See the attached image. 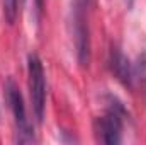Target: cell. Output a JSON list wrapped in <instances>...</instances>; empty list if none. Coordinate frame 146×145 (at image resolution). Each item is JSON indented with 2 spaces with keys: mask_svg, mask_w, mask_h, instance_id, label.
<instances>
[{
  "mask_svg": "<svg viewBox=\"0 0 146 145\" xmlns=\"http://www.w3.org/2000/svg\"><path fill=\"white\" fill-rule=\"evenodd\" d=\"M27 85H29V97L33 103V111L37 123L44 118L46 108V75L41 58L36 53H29L27 56Z\"/></svg>",
  "mask_w": 146,
  "mask_h": 145,
  "instance_id": "cell-1",
  "label": "cell"
},
{
  "mask_svg": "<svg viewBox=\"0 0 146 145\" xmlns=\"http://www.w3.org/2000/svg\"><path fill=\"white\" fill-rule=\"evenodd\" d=\"M124 114H126V111L121 106V103L112 99V104L109 106L107 113L100 118H95V121H94V133H95L97 142L107 145L121 144Z\"/></svg>",
  "mask_w": 146,
  "mask_h": 145,
  "instance_id": "cell-2",
  "label": "cell"
},
{
  "mask_svg": "<svg viewBox=\"0 0 146 145\" xmlns=\"http://www.w3.org/2000/svg\"><path fill=\"white\" fill-rule=\"evenodd\" d=\"M5 94H7L9 108L14 116V123H15V130H17V142L19 144L34 142V133H33V126L27 119L24 97H22V94L14 80H9L5 84Z\"/></svg>",
  "mask_w": 146,
  "mask_h": 145,
  "instance_id": "cell-3",
  "label": "cell"
},
{
  "mask_svg": "<svg viewBox=\"0 0 146 145\" xmlns=\"http://www.w3.org/2000/svg\"><path fill=\"white\" fill-rule=\"evenodd\" d=\"M109 67H110V70H112V73L115 75V79H117L122 85L133 87L134 70H133L131 62L127 60V56H126L117 46H112V50H110Z\"/></svg>",
  "mask_w": 146,
  "mask_h": 145,
  "instance_id": "cell-4",
  "label": "cell"
},
{
  "mask_svg": "<svg viewBox=\"0 0 146 145\" xmlns=\"http://www.w3.org/2000/svg\"><path fill=\"white\" fill-rule=\"evenodd\" d=\"M75 34H76V50H78V62L85 67L90 62V38H88V28L83 21L82 15L76 17V28H75Z\"/></svg>",
  "mask_w": 146,
  "mask_h": 145,
  "instance_id": "cell-5",
  "label": "cell"
},
{
  "mask_svg": "<svg viewBox=\"0 0 146 145\" xmlns=\"http://www.w3.org/2000/svg\"><path fill=\"white\" fill-rule=\"evenodd\" d=\"M76 2H78V5H85V3H88L90 0H76Z\"/></svg>",
  "mask_w": 146,
  "mask_h": 145,
  "instance_id": "cell-6",
  "label": "cell"
},
{
  "mask_svg": "<svg viewBox=\"0 0 146 145\" xmlns=\"http://www.w3.org/2000/svg\"><path fill=\"white\" fill-rule=\"evenodd\" d=\"M133 2H134V0H126V3H127V7H131V5H133Z\"/></svg>",
  "mask_w": 146,
  "mask_h": 145,
  "instance_id": "cell-7",
  "label": "cell"
}]
</instances>
